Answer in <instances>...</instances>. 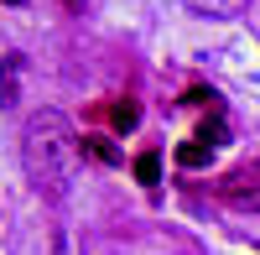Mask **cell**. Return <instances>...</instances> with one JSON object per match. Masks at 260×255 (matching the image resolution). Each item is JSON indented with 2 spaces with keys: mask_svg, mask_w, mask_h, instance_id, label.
Here are the masks:
<instances>
[{
  "mask_svg": "<svg viewBox=\"0 0 260 255\" xmlns=\"http://www.w3.org/2000/svg\"><path fill=\"white\" fill-rule=\"evenodd\" d=\"M21 162H26V177L47 198H68V187L78 182V162H83L78 131L68 125V115L37 110L21 131Z\"/></svg>",
  "mask_w": 260,
  "mask_h": 255,
  "instance_id": "1",
  "label": "cell"
},
{
  "mask_svg": "<svg viewBox=\"0 0 260 255\" xmlns=\"http://www.w3.org/2000/svg\"><path fill=\"white\" fill-rule=\"evenodd\" d=\"M78 151H89V156H99V162H120V151H115V146H110V136H83L78 141Z\"/></svg>",
  "mask_w": 260,
  "mask_h": 255,
  "instance_id": "4",
  "label": "cell"
},
{
  "mask_svg": "<svg viewBox=\"0 0 260 255\" xmlns=\"http://www.w3.org/2000/svg\"><path fill=\"white\" fill-rule=\"evenodd\" d=\"M136 177H141L146 187H156V182H161V156H156V151H141V156H136Z\"/></svg>",
  "mask_w": 260,
  "mask_h": 255,
  "instance_id": "5",
  "label": "cell"
},
{
  "mask_svg": "<svg viewBox=\"0 0 260 255\" xmlns=\"http://www.w3.org/2000/svg\"><path fill=\"white\" fill-rule=\"evenodd\" d=\"M177 162H182V167H208V162H213V141H208V136L182 141V146H177Z\"/></svg>",
  "mask_w": 260,
  "mask_h": 255,
  "instance_id": "3",
  "label": "cell"
},
{
  "mask_svg": "<svg viewBox=\"0 0 260 255\" xmlns=\"http://www.w3.org/2000/svg\"><path fill=\"white\" fill-rule=\"evenodd\" d=\"M26 78H31V62L21 57V52H6V57H0V110H16V104H21Z\"/></svg>",
  "mask_w": 260,
  "mask_h": 255,
  "instance_id": "2",
  "label": "cell"
},
{
  "mask_svg": "<svg viewBox=\"0 0 260 255\" xmlns=\"http://www.w3.org/2000/svg\"><path fill=\"white\" fill-rule=\"evenodd\" d=\"M6 6H26V0H6Z\"/></svg>",
  "mask_w": 260,
  "mask_h": 255,
  "instance_id": "7",
  "label": "cell"
},
{
  "mask_svg": "<svg viewBox=\"0 0 260 255\" xmlns=\"http://www.w3.org/2000/svg\"><path fill=\"white\" fill-rule=\"evenodd\" d=\"M110 120L120 125V131H136V125H141V104L136 99H120L115 110H110Z\"/></svg>",
  "mask_w": 260,
  "mask_h": 255,
  "instance_id": "6",
  "label": "cell"
},
{
  "mask_svg": "<svg viewBox=\"0 0 260 255\" xmlns=\"http://www.w3.org/2000/svg\"><path fill=\"white\" fill-rule=\"evenodd\" d=\"M68 6H78V0H68Z\"/></svg>",
  "mask_w": 260,
  "mask_h": 255,
  "instance_id": "8",
  "label": "cell"
}]
</instances>
